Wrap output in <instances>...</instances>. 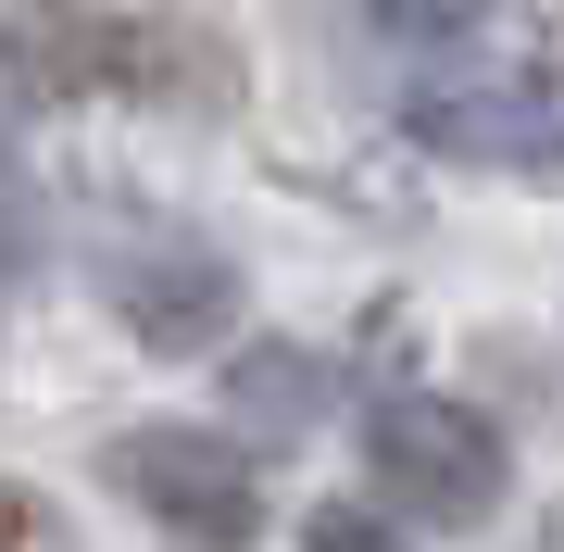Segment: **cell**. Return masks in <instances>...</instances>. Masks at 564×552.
<instances>
[{"mask_svg":"<svg viewBox=\"0 0 564 552\" xmlns=\"http://www.w3.org/2000/svg\"><path fill=\"white\" fill-rule=\"evenodd\" d=\"M0 552H76V540H63V515H51V490L0 477Z\"/></svg>","mask_w":564,"mask_h":552,"instance_id":"cell-8","label":"cell"},{"mask_svg":"<svg viewBox=\"0 0 564 552\" xmlns=\"http://www.w3.org/2000/svg\"><path fill=\"white\" fill-rule=\"evenodd\" d=\"M0 277H13V214H0Z\"/></svg>","mask_w":564,"mask_h":552,"instance_id":"cell-10","label":"cell"},{"mask_svg":"<svg viewBox=\"0 0 564 552\" xmlns=\"http://www.w3.org/2000/svg\"><path fill=\"white\" fill-rule=\"evenodd\" d=\"M377 39H464V25L489 13V0H351Z\"/></svg>","mask_w":564,"mask_h":552,"instance_id":"cell-7","label":"cell"},{"mask_svg":"<svg viewBox=\"0 0 564 552\" xmlns=\"http://www.w3.org/2000/svg\"><path fill=\"white\" fill-rule=\"evenodd\" d=\"M314 389H326L314 351H239V414L263 427H314Z\"/></svg>","mask_w":564,"mask_h":552,"instance_id":"cell-5","label":"cell"},{"mask_svg":"<svg viewBox=\"0 0 564 552\" xmlns=\"http://www.w3.org/2000/svg\"><path fill=\"white\" fill-rule=\"evenodd\" d=\"M39 63H51V76H76V88H139V76H176V51H163V39H88V25H76V39H51Z\"/></svg>","mask_w":564,"mask_h":552,"instance_id":"cell-6","label":"cell"},{"mask_svg":"<svg viewBox=\"0 0 564 552\" xmlns=\"http://www.w3.org/2000/svg\"><path fill=\"white\" fill-rule=\"evenodd\" d=\"M226 314H239V277H226L214 251H188V264H151L139 289H126V327H139L151 351H202V339H226Z\"/></svg>","mask_w":564,"mask_h":552,"instance_id":"cell-4","label":"cell"},{"mask_svg":"<svg viewBox=\"0 0 564 552\" xmlns=\"http://www.w3.org/2000/svg\"><path fill=\"white\" fill-rule=\"evenodd\" d=\"M302 552H402V528H377L364 502H326L314 528H302Z\"/></svg>","mask_w":564,"mask_h":552,"instance_id":"cell-9","label":"cell"},{"mask_svg":"<svg viewBox=\"0 0 564 552\" xmlns=\"http://www.w3.org/2000/svg\"><path fill=\"white\" fill-rule=\"evenodd\" d=\"M364 465H377V490L426 515V528H477L489 502H502V427H489L477 402H452V389H389L377 414H364Z\"/></svg>","mask_w":564,"mask_h":552,"instance_id":"cell-1","label":"cell"},{"mask_svg":"<svg viewBox=\"0 0 564 552\" xmlns=\"http://www.w3.org/2000/svg\"><path fill=\"white\" fill-rule=\"evenodd\" d=\"M101 477L151 515V528H176V540H202V552L263 540V477H251V452L214 440V427H126L101 452Z\"/></svg>","mask_w":564,"mask_h":552,"instance_id":"cell-2","label":"cell"},{"mask_svg":"<svg viewBox=\"0 0 564 552\" xmlns=\"http://www.w3.org/2000/svg\"><path fill=\"white\" fill-rule=\"evenodd\" d=\"M402 126L440 164H514V176L564 164V88L552 76H440L402 101Z\"/></svg>","mask_w":564,"mask_h":552,"instance_id":"cell-3","label":"cell"}]
</instances>
